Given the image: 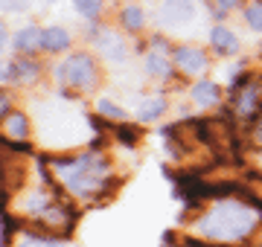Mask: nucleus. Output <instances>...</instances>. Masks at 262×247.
<instances>
[{
    "label": "nucleus",
    "mask_w": 262,
    "mask_h": 247,
    "mask_svg": "<svg viewBox=\"0 0 262 247\" xmlns=\"http://www.w3.org/2000/svg\"><path fill=\"white\" fill-rule=\"evenodd\" d=\"M253 224H256V212L251 207L236 204V201H225V204H215L198 221V233H204L210 238H222V241H236V238L248 236Z\"/></svg>",
    "instance_id": "obj_1"
},
{
    "label": "nucleus",
    "mask_w": 262,
    "mask_h": 247,
    "mask_svg": "<svg viewBox=\"0 0 262 247\" xmlns=\"http://www.w3.org/2000/svg\"><path fill=\"white\" fill-rule=\"evenodd\" d=\"M56 169L61 171V178L76 195H91L102 186V175H105V163L96 154H84L73 163H56Z\"/></svg>",
    "instance_id": "obj_2"
},
{
    "label": "nucleus",
    "mask_w": 262,
    "mask_h": 247,
    "mask_svg": "<svg viewBox=\"0 0 262 247\" xmlns=\"http://www.w3.org/2000/svg\"><path fill=\"white\" fill-rule=\"evenodd\" d=\"M58 79H61L64 85H70V87H88V85H94L96 67L88 56L79 53V56H70L64 64L58 67Z\"/></svg>",
    "instance_id": "obj_3"
},
{
    "label": "nucleus",
    "mask_w": 262,
    "mask_h": 247,
    "mask_svg": "<svg viewBox=\"0 0 262 247\" xmlns=\"http://www.w3.org/2000/svg\"><path fill=\"white\" fill-rule=\"evenodd\" d=\"M160 15L166 23H187L195 18V3L192 0H163Z\"/></svg>",
    "instance_id": "obj_4"
},
{
    "label": "nucleus",
    "mask_w": 262,
    "mask_h": 247,
    "mask_svg": "<svg viewBox=\"0 0 262 247\" xmlns=\"http://www.w3.org/2000/svg\"><path fill=\"white\" fill-rule=\"evenodd\" d=\"M175 61H178V67L184 70V73H201L207 67V58L201 50L195 47H181L178 53H175Z\"/></svg>",
    "instance_id": "obj_5"
},
{
    "label": "nucleus",
    "mask_w": 262,
    "mask_h": 247,
    "mask_svg": "<svg viewBox=\"0 0 262 247\" xmlns=\"http://www.w3.org/2000/svg\"><path fill=\"white\" fill-rule=\"evenodd\" d=\"M41 47L50 50V53H61V50L70 47V32L61 27H50L44 29V35H41Z\"/></svg>",
    "instance_id": "obj_6"
},
{
    "label": "nucleus",
    "mask_w": 262,
    "mask_h": 247,
    "mask_svg": "<svg viewBox=\"0 0 262 247\" xmlns=\"http://www.w3.org/2000/svg\"><path fill=\"white\" fill-rule=\"evenodd\" d=\"M210 41H213V47L219 50L222 56H233L236 50H239V41H236V35L227 27H215L213 35H210Z\"/></svg>",
    "instance_id": "obj_7"
},
{
    "label": "nucleus",
    "mask_w": 262,
    "mask_h": 247,
    "mask_svg": "<svg viewBox=\"0 0 262 247\" xmlns=\"http://www.w3.org/2000/svg\"><path fill=\"white\" fill-rule=\"evenodd\" d=\"M41 35H44V29L38 27H24L15 35V47L20 50V53H32L35 47H41Z\"/></svg>",
    "instance_id": "obj_8"
},
{
    "label": "nucleus",
    "mask_w": 262,
    "mask_h": 247,
    "mask_svg": "<svg viewBox=\"0 0 262 247\" xmlns=\"http://www.w3.org/2000/svg\"><path fill=\"white\" fill-rule=\"evenodd\" d=\"M192 99H195L198 105H215L219 102V87L213 85V82H198L195 87H192Z\"/></svg>",
    "instance_id": "obj_9"
},
{
    "label": "nucleus",
    "mask_w": 262,
    "mask_h": 247,
    "mask_svg": "<svg viewBox=\"0 0 262 247\" xmlns=\"http://www.w3.org/2000/svg\"><path fill=\"white\" fill-rule=\"evenodd\" d=\"M99 47H102V53L108 58H114V61H125V47L120 44V38H114V35H102V41H99Z\"/></svg>",
    "instance_id": "obj_10"
},
{
    "label": "nucleus",
    "mask_w": 262,
    "mask_h": 247,
    "mask_svg": "<svg viewBox=\"0 0 262 247\" xmlns=\"http://www.w3.org/2000/svg\"><path fill=\"white\" fill-rule=\"evenodd\" d=\"M38 70H41V67H38L35 61H15L12 79H18V82H32V79L38 76Z\"/></svg>",
    "instance_id": "obj_11"
},
{
    "label": "nucleus",
    "mask_w": 262,
    "mask_h": 247,
    "mask_svg": "<svg viewBox=\"0 0 262 247\" xmlns=\"http://www.w3.org/2000/svg\"><path fill=\"white\" fill-rule=\"evenodd\" d=\"M6 137H12V140H24V137H27V116L24 114H12L9 119H6Z\"/></svg>",
    "instance_id": "obj_12"
},
{
    "label": "nucleus",
    "mask_w": 262,
    "mask_h": 247,
    "mask_svg": "<svg viewBox=\"0 0 262 247\" xmlns=\"http://www.w3.org/2000/svg\"><path fill=\"white\" fill-rule=\"evenodd\" d=\"M163 111H166V102H163V99H146V102L140 105V119L151 122V119H158Z\"/></svg>",
    "instance_id": "obj_13"
},
{
    "label": "nucleus",
    "mask_w": 262,
    "mask_h": 247,
    "mask_svg": "<svg viewBox=\"0 0 262 247\" xmlns=\"http://www.w3.org/2000/svg\"><path fill=\"white\" fill-rule=\"evenodd\" d=\"M73 6H76V12H79L82 18L94 20L96 15L102 12V0H73Z\"/></svg>",
    "instance_id": "obj_14"
},
{
    "label": "nucleus",
    "mask_w": 262,
    "mask_h": 247,
    "mask_svg": "<svg viewBox=\"0 0 262 247\" xmlns=\"http://www.w3.org/2000/svg\"><path fill=\"white\" fill-rule=\"evenodd\" d=\"M122 23L128 29H140L143 23H146V20H143V9L140 6H125V9H122Z\"/></svg>",
    "instance_id": "obj_15"
},
{
    "label": "nucleus",
    "mask_w": 262,
    "mask_h": 247,
    "mask_svg": "<svg viewBox=\"0 0 262 247\" xmlns=\"http://www.w3.org/2000/svg\"><path fill=\"white\" fill-rule=\"evenodd\" d=\"M146 70H149L151 76H166L169 67H166V58L158 56V53H151L149 58H146Z\"/></svg>",
    "instance_id": "obj_16"
},
{
    "label": "nucleus",
    "mask_w": 262,
    "mask_h": 247,
    "mask_svg": "<svg viewBox=\"0 0 262 247\" xmlns=\"http://www.w3.org/2000/svg\"><path fill=\"white\" fill-rule=\"evenodd\" d=\"M245 20H248V27L262 32V3H251L248 9H245Z\"/></svg>",
    "instance_id": "obj_17"
},
{
    "label": "nucleus",
    "mask_w": 262,
    "mask_h": 247,
    "mask_svg": "<svg viewBox=\"0 0 262 247\" xmlns=\"http://www.w3.org/2000/svg\"><path fill=\"white\" fill-rule=\"evenodd\" d=\"M253 108H256V87H248L242 93V99H239V114L248 116V114H253Z\"/></svg>",
    "instance_id": "obj_18"
},
{
    "label": "nucleus",
    "mask_w": 262,
    "mask_h": 247,
    "mask_svg": "<svg viewBox=\"0 0 262 247\" xmlns=\"http://www.w3.org/2000/svg\"><path fill=\"white\" fill-rule=\"evenodd\" d=\"M99 114L102 116H111V119H122V111H120V105H114V102H108V99H102L99 102Z\"/></svg>",
    "instance_id": "obj_19"
},
{
    "label": "nucleus",
    "mask_w": 262,
    "mask_h": 247,
    "mask_svg": "<svg viewBox=\"0 0 262 247\" xmlns=\"http://www.w3.org/2000/svg\"><path fill=\"white\" fill-rule=\"evenodd\" d=\"M20 247H53V244L41 241V238H27V241H20Z\"/></svg>",
    "instance_id": "obj_20"
},
{
    "label": "nucleus",
    "mask_w": 262,
    "mask_h": 247,
    "mask_svg": "<svg viewBox=\"0 0 262 247\" xmlns=\"http://www.w3.org/2000/svg\"><path fill=\"white\" fill-rule=\"evenodd\" d=\"M6 108H9V96H6V93H0V114H3Z\"/></svg>",
    "instance_id": "obj_21"
},
{
    "label": "nucleus",
    "mask_w": 262,
    "mask_h": 247,
    "mask_svg": "<svg viewBox=\"0 0 262 247\" xmlns=\"http://www.w3.org/2000/svg\"><path fill=\"white\" fill-rule=\"evenodd\" d=\"M215 3H219V6H225V9H233L239 0H215Z\"/></svg>",
    "instance_id": "obj_22"
},
{
    "label": "nucleus",
    "mask_w": 262,
    "mask_h": 247,
    "mask_svg": "<svg viewBox=\"0 0 262 247\" xmlns=\"http://www.w3.org/2000/svg\"><path fill=\"white\" fill-rule=\"evenodd\" d=\"M6 76H9V67H6V61H0V82H3Z\"/></svg>",
    "instance_id": "obj_23"
},
{
    "label": "nucleus",
    "mask_w": 262,
    "mask_h": 247,
    "mask_svg": "<svg viewBox=\"0 0 262 247\" xmlns=\"http://www.w3.org/2000/svg\"><path fill=\"white\" fill-rule=\"evenodd\" d=\"M6 44V29H3V23H0V47Z\"/></svg>",
    "instance_id": "obj_24"
}]
</instances>
